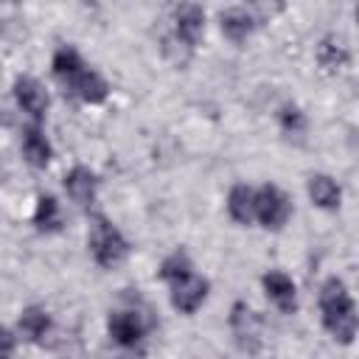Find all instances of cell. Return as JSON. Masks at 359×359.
<instances>
[{
    "label": "cell",
    "mask_w": 359,
    "mask_h": 359,
    "mask_svg": "<svg viewBox=\"0 0 359 359\" xmlns=\"http://www.w3.org/2000/svg\"><path fill=\"white\" fill-rule=\"evenodd\" d=\"M50 70H53L56 81L65 87V93H70L73 98H79L84 104H104L107 95H109L107 79L98 70H93L81 59V53L76 48H70V45H62L53 53Z\"/></svg>",
    "instance_id": "cell-1"
},
{
    "label": "cell",
    "mask_w": 359,
    "mask_h": 359,
    "mask_svg": "<svg viewBox=\"0 0 359 359\" xmlns=\"http://www.w3.org/2000/svg\"><path fill=\"white\" fill-rule=\"evenodd\" d=\"M160 278L168 283V292H171V306L180 311V314H194L205 300H208V278H202L188 252L185 250H174L171 255L163 258L160 264Z\"/></svg>",
    "instance_id": "cell-2"
},
{
    "label": "cell",
    "mask_w": 359,
    "mask_h": 359,
    "mask_svg": "<svg viewBox=\"0 0 359 359\" xmlns=\"http://www.w3.org/2000/svg\"><path fill=\"white\" fill-rule=\"evenodd\" d=\"M320 317H323V325L325 331L342 342V345H351L353 337H356V303L348 292V286L339 280V278H328L320 289Z\"/></svg>",
    "instance_id": "cell-3"
},
{
    "label": "cell",
    "mask_w": 359,
    "mask_h": 359,
    "mask_svg": "<svg viewBox=\"0 0 359 359\" xmlns=\"http://www.w3.org/2000/svg\"><path fill=\"white\" fill-rule=\"evenodd\" d=\"M87 247H90V255L98 266L104 269H112L118 264L126 261L129 255V241L123 238V233L101 213L93 216L90 222V233H87Z\"/></svg>",
    "instance_id": "cell-4"
},
{
    "label": "cell",
    "mask_w": 359,
    "mask_h": 359,
    "mask_svg": "<svg viewBox=\"0 0 359 359\" xmlns=\"http://www.w3.org/2000/svg\"><path fill=\"white\" fill-rule=\"evenodd\" d=\"M292 216V199L272 182L255 188V208H252V219L261 222V227L266 230H280Z\"/></svg>",
    "instance_id": "cell-5"
},
{
    "label": "cell",
    "mask_w": 359,
    "mask_h": 359,
    "mask_svg": "<svg viewBox=\"0 0 359 359\" xmlns=\"http://www.w3.org/2000/svg\"><path fill=\"white\" fill-rule=\"evenodd\" d=\"M107 331L118 348H137L149 331V320L140 309H118L109 311Z\"/></svg>",
    "instance_id": "cell-6"
},
{
    "label": "cell",
    "mask_w": 359,
    "mask_h": 359,
    "mask_svg": "<svg viewBox=\"0 0 359 359\" xmlns=\"http://www.w3.org/2000/svg\"><path fill=\"white\" fill-rule=\"evenodd\" d=\"M230 331L236 337V342L241 345V351H258L261 348V337H264V323L261 317L247 306V303H236L230 309Z\"/></svg>",
    "instance_id": "cell-7"
},
{
    "label": "cell",
    "mask_w": 359,
    "mask_h": 359,
    "mask_svg": "<svg viewBox=\"0 0 359 359\" xmlns=\"http://www.w3.org/2000/svg\"><path fill=\"white\" fill-rule=\"evenodd\" d=\"M14 98H17V107L28 118H34V123L45 121L48 107H50V98H48V90L34 76H20L14 81Z\"/></svg>",
    "instance_id": "cell-8"
},
{
    "label": "cell",
    "mask_w": 359,
    "mask_h": 359,
    "mask_svg": "<svg viewBox=\"0 0 359 359\" xmlns=\"http://www.w3.org/2000/svg\"><path fill=\"white\" fill-rule=\"evenodd\" d=\"M202 34H205V8L196 3H182L174 11V34L171 36L194 50V45L199 42Z\"/></svg>",
    "instance_id": "cell-9"
},
{
    "label": "cell",
    "mask_w": 359,
    "mask_h": 359,
    "mask_svg": "<svg viewBox=\"0 0 359 359\" xmlns=\"http://www.w3.org/2000/svg\"><path fill=\"white\" fill-rule=\"evenodd\" d=\"M261 283H264L266 297H269L283 314H294V311H297V286H294V280H292L286 272L269 269V272L261 278Z\"/></svg>",
    "instance_id": "cell-10"
},
{
    "label": "cell",
    "mask_w": 359,
    "mask_h": 359,
    "mask_svg": "<svg viewBox=\"0 0 359 359\" xmlns=\"http://www.w3.org/2000/svg\"><path fill=\"white\" fill-rule=\"evenodd\" d=\"M65 191L79 208H90L98 194V177L87 165H73L65 174Z\"/></svg>",
    "instance_id": "cell-11"
},
{
    "label": "cell",
    "mask_w": 359,
    "mask_h": 359,
    "mask_svg": "<svg viewBox=\"0 0 359 359\" xmlns=\"http://www.w3.org/2000/svg\"><path fill=\"white\" fill-rule=\"evenodd\" d=\"M219 22H222V34L230 39V42H244L261 22L255 20V14H252V8H247V6H233V8H227V11H222V17H219Z\"/></svg>",
    "instance_id": "cell-12"
},
{
    "label": "cell",
    "mask_w": 359,
    "mask_h": 359,
    "mask_svg": "<svg viewBox=\"0 0 359 359\" xmlns=\"http://www.w3.org/2000/svg\"><path fill=\"white\" fill-rule=\"evenodd\" d=\"M22 154L34 168H45L53 157V146L45 137V132L39 129V123H31L22 129Z\"/></svg>",
    "instance_id": "cell-13"
},
{
    "label": "cell",
    "mask_w": 359,
    "mask_h": 359,
    "mask_svg": "<svg viewBox=\"0 0 359 359\" xmlns=\"http://www.w3.org/2000/svg\"><path fill=\"white\" fill-rule=\"evenodd\" d=\"M20 331L28 342H45L53 331V320L42 306H28L20 311Z\"/></svg>",
    "instance_id": "cell-14"
},
{
    "label": "cell",
    "mask_w": 359,
    "mask_h": 359,
    "mask_svg": "<svg viewBox=\"0 0 359 359\" xmlns=\"http://www.w3.org/2000/svg\"><path fill=\"white\" fill-rule=\"evenodd\" d=\"M309 196L323 210H337L342 202V188L328 174H311L309 177Z\"/></svg>",
    "instance_id": "cell-15"
},
{
    "label": "cell",
    "mask_w": 359,
    "mask_h": 359,
    "mask_svg": "<svg viewBox=\"0 0 359 359\" xmlns=\"http://www.w3.org/2000/svg\"><path fill=\"white\" fill-rule=\"evenodd\" d=\"M252 208H255V188L250 185H233L227 194V213L233 222L238 224H250L252 219Z\"/></svg>",
    "instance_id": "cell-16"
},
{
    "label": "cell",
    "mask_w": 359,
    "mask_h": 359,
    "mask_svg": "<svg viewBox=\"0 0 359 359\" xmlns=\"http://www.w3.org/2000/svg\"><path fill=\"white\" fill-rule=\"evenodd\" d=\"M34 224L42 233H56L62 227V213H59V202L50 194H39L36 208H34Z\"/></svg>",
    "instance_id": "cell-17"
},
{
    "label": "cell",
    "mask_w": 359,
    "mask_h": 359,
    "mask_svg": "<svg viewBox=\"0 0 359 359\" xmlns=\"http://www.w3.org/2000/svg\"><path fill=\"white\" fill-rule=\"evenodd\" d=\"M317 59H320V65H323L325 70L337 73V70H342V67L348 65V50H345L342 42L323 39V45H320V50H317Z\"/></svg>",
    "instance_id": "cell-18"
},
{
    "label": "cell",
    "mask_w": 359,
    "mask_h": 359,
    "mask_svg": "<svg viewBox=\"0 0 359 359\" xmlns=\"http://www.w3.org/2000/svg\"><path fill=\"white\" fill-rule=\"evenodd\" d=\"M278 121H280V129L286 135H303L306 132V115L294 104H283L278 112Z\"/></svg>",
    "instance_id": "cell-19"
},
{
    "label": "cell",
    "mask_w": 359,
    "mask_h": 359,
    "mask_svg": "<svg viewBox=\"0 0 359 359\" xmlns=\"http://www.w3.org/2000/svg\"><path fill=\"white\" fill-rule=\"evenodd\" d=\"M14 348H17L14 334L0 323V359H11L14 356Z\"/></svg>",
    "instance_id": "cell-20"
}]
</instances>
